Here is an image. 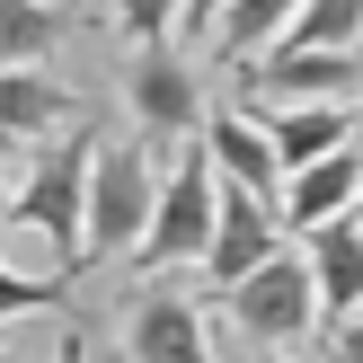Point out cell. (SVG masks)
Masks as SVG:
<instances>
[{
	"mask_svg": "<svg viewBox=\"0 0 363 363\" xmlns=\"http://www.w3.org/2000/svg\"><path fill=\"white\" fill-rule=\"evenodd\" d=\"M89 106L71 98L53 71H35V62H9L0 71V133L9 142H53V133H71Z\"/></svg>",
	"mask_w": 363,
	"mask_h": 363,
	"instance_id": "8fae6325",
	"label": "cell"
},
{
	"mask_svg": "<svg viewBox=\"0 0 363 363\" xmlns=\"http://www.w3.org/2000/svg\"><path fill=\"white\" fill-rule=\"evenodd\" d=\"M284 45H328V53H363V0H301ZM275 45V53H284Z\"/></svg>",
	"mask_w": 363,
	"mask_h": 363,
	"instance_id": "9a60e30c",
	"label": "cell"
},
{
	"mask_svg": "<svg viewBox=\"0 0 363 363\" xmlns=\"http://www.w3.org/2000/svg\"><path fill=\"white\" fill-rule=\"evenodd\" d=\"M98 142H106L98 124H71V133L35 142L27 177H18V204H9V222L45 230L62 275H89V169H98Z\"/></svg>",
	"mask_w": 363,
	"mask_h": 363,
	"instance_id": "6da1fadb",
	"label": "cell"
},
{
	"mask_svg": "<svg viewBox=\"0 0 363 363\" xmlns=\"http://www.w3.org/2000/svg\"><path fill=\"white\" fill-rule=\"evenodd\" d=\"M266 133H275L284 177H293V169H311V160L354 142V106H266Z\"/></svg>",
	"mask_w": 363,
	"mask_h": 363,
	"instance_id": "4fadbf2b",
	"label": "cell"
},
{
	"mask_svg": "<svg viewBox=\"0 0 363 363\" xmlns=\"http://www.w3.org/2000/svg\"><path fill=\"white\" fill-rule=\"evenodd\" d=\"M53 363H89V328H62V346H53Z\"/></svg>",
	"mask_w": 363,
	"mask_h": 363,
	"instance_id": "44dd1931",
	"label": "cell"
},
{
	"mask_svg": "<svg viewBox=\"0 0 363 363\" xmlns=\"http://www.w3.org/2000/svg\"><path fill=\"white\" fill-rule=\"evenodd\" d=\"M354 222H363V195H354Z\"/></svg>",
	"mask_w": 363,
	"mask_h": 363,
	"instance_id": "cb8c5ba5",
	"label": "cell"
},
{
	"mask_svg": "<svg viewBox=\"0 0 363 363\" xmlns=\"http://www.w3.org/2000/svg\"><path fill=\"white\" fill-rule=\"evenodd\" d=\"M311 275H319V319H354L363 311V222H319L311 230Z\"/></svg>",
	"mask_w": 363,
	"mask_h": 363,
	"instance_id": "7c38bea8",
	"label": "cell"
},
{
	"mask_svg": "<svg viewBox=\"0 0 363 363\" xmlns=\"http://www.w3.org/2000/svg\"><path fill=\"white\" fill-rule=\"evenodd\" d=\"M266 363H301V354H266Z\"/></svg>",
	"mask_w": 363,
	"mask_h": 363,
	"instance_id": "603a6c76",
	"label": "cell"
},
{
	"mask_svg": "<svg viewBox=\"0 0 363 363\" xmlns=\"http://www.w3.org/2000/svg\"><path fill=\"white\" fill-rule=\"evenodd\" d=\"M222 311H230V328H240L248 346H293V337L319 328V275H311V257L275 248L248 284L222 293Z\"/></svg>",
	"mask_w": 363,
	"mask_h": 363,
	"instance_id": "277c9868",
	"label": "cell"
},
{
	"mask_svg": "<svg viewBox=\"0 0 363 363\" xmlns=\"http://www.w3.org/2000/svg\"><path fill=\"white\" fill-rule=\"evenodd\" d=\"M124 27V45H177V18H186V0H106Z\"/></svg>",
	"mask_w": 363,
	"mask_h": 363,
	"instance_id": "2e32d148",
	"label": "cell"
},
{
	"mask_svg": "<svg viewBox=\"0 0 363 363\" xmlns=\"http://www.w3.org/2000/svg\"><path fill=\"white\" fill-rule=\"evenodd\" d=\"M124 354L133 363H213V328H204V311H195L186 293L151 284V293L124 311Z\"/></svg>",
	"mask_w": 363,
	"mask_h": 363,
	"instance_id": "ba28073f",
	"label": "cell"
},
{
	"mask_svg": "<svg viewBox=\"0 0 363 363\" xmlns=\"http://www.w3.org/2000/svg\"><path fill=\"white\" fill-rule=\"evenodd\" d=\"M248 89L266 106H363V53L328 45H284L266 62H248Z\"/></svg>",
	"mask_w": 363,
	"mask_h": 363,
	"instance_id": "8992f818",
	"label": "cell"
},
{
	"mask_svg": "<svg viewBox=\"0 0 363 363\" xmlns=\"http://www.w3.org/2000/svg\"><path fill=\"white\" fill-rule=\"evenodd\" d=\"M354 195H363V142H346V151H328V160H311V169H293L284 177V222L311 240L319 222H346L354 213Z\"/></svg>",
	"mask_w": 363,
	"mask_h": 363,
	"instance_id": "30bf717a",
	"label": "cell"
},
{
	"mask_svg": "<svg viewBox=\"0 0 363 363\" xmlns=\"http://www.w3.org/2000/svg\"><path fill=\"white\" fill-rule=\"evenodd\" d=\"M160 213H151V240L133 248V266L142 275H169V266H204V248H213V222H222V169H213V151H204V133L195 142H177L169 160H160Z\"/></svg>",
	"mask_w": 363,
	"mask_h": 363,
	"instance_id": "7a4b0ae2",
	"label": "cell"
},
{
	"mask_svg": "<svg viewBox=\"0 0 363 363\" xmlns=\"http://www.w3.org/2000/svg\"><path fill=\"white\" fill-rule=\"evenodd\" d=\"M293 18H301V0H230V18L213 27V53L248 71V62H266V53L293 35Z\"/></svg>",
	"mask_w": 363,
	"mask_h": 363,
	"instance_id": "5bb4252c",
	"label": "cell"
},
{
	"mask_svg": "<svg viewBox=\"0 0 363 363\" xmlns=\"http://www.w3.org/2000/svg\"><path fill=\"white\" fill-rule=\"evenodd\" d=\"M204 151H213V169H222L230 186L284 204V151H275V133H266V116H248V106H213V116H204Z\"/></svg>",
	"mask_w": 363,
	"mask_h": 363,
	"instance_id": "9c48e42d",
	"label": "cell"
},
{
	"mask_svg": "<svg viewBox=\"0 0 363 363\" xmlns=\"http://www.w3.org/2000/svg\"><path fill=\"white\" fill-rule=\"evenodd\" d=\"M53 301H62V275H27V266L0 257V328L27 319V311H53Z\"/></svg>",
	"mask_w": 363,
	"mask_h": 363,
	"instance_id": "e0dca14e",
	"label": "cell"
},
{
	"mask_svg": "<svg viewBox=\"0 0 363 363\" xmlns=\"http://www.w3.org/2000/svg\"><path fill=\"white\" fill-rule=\"evenodd\" d=\"M328 363H363V311L354 319H328Z\"/></svg>",
	"mask_w": 363,
	"mask_h": 363,
	"instance_id": "ac0fdd59",
	"label": "cell"
},
{
	"mask_svg": "<svg viewBox=\"0 0 363 363\" xmlns=\"http://www.w3.org/2000/svg\"><path fill=\"white\" fill-rule=\"evenodd\" d=\"M230 18V0H186V35H213Z\"/></svg>",
	"mask_w": 363,
	"mask_h": 363,
	"instance_id": "ffe728a7",
	"label": "cell"
},
{
	"mask_svg": "<svg viewBox=\"0 0 363 363\" xmlns=\"http://www.w3.org/2000/svg\"><path fill=\"white\" fill-rule=\"evenodd\" d=\"M124 106L142 116V133L151 142H195L204 133V80H195V62L177 45H133V62H124Z\"/></svg>",
	"mask_w": 363,
	"mask_h": 363,
	"instance_id": "5b68a950",
	"label": "cell"
},
{
	"mask_svg": "<svg viewBox=\"0 0 363 363\" xmlns=\"http://www.w3.org/2000/svg\"><path fill=\"white\" fill-rule=\"evenodd\" d=\"M354 142H363V106H354Z\"/></svg>",
	"mask_w": 363,
	"mask_h": 363,
	"instance_id": "7402d4cb",
	"label": "cell"
},
{
	"mask_svg": "<svg viewBox=\"0 0 363 363\" xmlns=\"http://www.w3.org/2000/svg\"><path fill=\"white\" fill-rule=\"evenodd\" d=\"M0 363H18V354H9V346H0Z\"/></svg>",
	"mask_w": 363,
	"mask_h": 363,
	"instance_id": "d4e9b609",
	"label": "cell"
},
{
	"mask_svg": "<svg viewBox=\"0 0 363 363\" xmlns=\"http://www.w3.org/2000/svg\"><path fill=\"white\" fill-rule=\"evenodd\" d=\"M275 222H284V213L266 204V195H248V186H230V177H222V222H213V248H204V266H195V275H204L213 293L248 284V275H257V266L284 248Z\"/></svg>",
	"mask_w": 363,
	"mask_h": 363,
	"instance_id": "52a82bcc",
	"label": "cell"
},
{
	"mask_svg": "<svg viewBox=\"0 0 363 363\" xmlns=\"http://www.w3.org/2000/svg\"><path fill=\"white\" fill-rule=\"evenodd\" d=\"M160 151L151 142H98V169H89V266L124 257L151 240V213H160Z\"/></svg>",
	"mask_w": 363,
	"mask_h": 363,
	"instance_id": "3957f363",
	"label": "cell"
},
{
	"mask_svg": "<svg viewBox=\"0 0 363 363\" xmlns=\"http://www.w3.org/2000/svg\"><path fill=\"white\" fill-rule=\"evenodd\" d=\"M18 177H27V160H18V142L0 133V222H9V204H18Z\"/></svg>",
	"mask_w": 363,
	"mask_h": 363,
	"instance_id": "d6986e66",
	"label": "cell"
}]
</instances>
